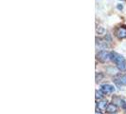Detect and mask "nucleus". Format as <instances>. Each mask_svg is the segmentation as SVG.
Returning <instances> with one entry per match:
<instances>
[{"mask_svg": "<svg viewBox=\"0 0 126 114\" xmlns=\"http://www.w3.org/2000/svg\"><path fill=\"white\" fill-rule=\"evenodd\" d=\"M101 91L103 94H111L115 91V88L110 84H103L101 87Z\"/></svg>", "mask_w": 126, "mask_h": 114, "instance_id": "obj_4", "label": "nucleus"}, {"mask_svg": "<svg viewBox=\"0 0 126 114\" xmlns=\"http://www.w3.org/2000/svg\"><path fill=\"white\" fill-rule=\"evenodd\" d=\"M115 83L120 86H126V74H119L115 77Z\"/></svg>", "mask_w": 126, "mask_h": 114, "instance_id": "obj_6", "label": "nucleus"}, {"mask_svg": "<svg viewBox=\"0 0 126 114\" xmlns=\"http://www.w3.org/2000/svg\"><path fill=\"white\" fill-rule=\"evenodd\" d=\"M112 101H113L114 105L119 106V107H120L121 108H123L124 110H126V103H125L124 100H122L121 98L118 97V96H115V97H113Z\"/></svg>", "mask_w": 126, "mask_h": 114, "instance_id": "obj_5", "label": "nucleus"}, {"mask_svg": "<svg viewBox=\"0 0 126 114\" xmlns=\"http://www.w3.org/2000/svg\"><path fill=\"white\" fill-rule=\"evenodd\" d=\"M95 114H102L101 113V112H100V111H98V110H97V111H96V113Z\"/></svg>", "mask_w": 126, "mask_h": 114, "instance_id": "obj_11", "label": "nucleus"}, {"mask_svg": "<svg viewBox=\"0 0 126 114\" xmlns=\"http://www.w3.org/2000/svg\"><path fill=\"white\" fill-rule=\"evenodd\" d=\"M97 59L101 62V63H105L111 60V51H101L97 54Z\"/></svg>", "mask_w": 126, "mask_h": 114, "instance_id": "obj_2", "label": "nucleus"}, {"mask_svg": "<svg viewBox=\"0 0 126 114\" xmlns=\"http://www.w3.org/2000/svg\"><path fill=\"white\" fill-rule=\"evenodd\" d=\"M96 98L98 99H101L102 98V95H101V91H98V90H96Z\"/></svg>", "mask_w": 126, "mask_h": 114, "instance_id": "obj_9", "label": "nucleus"}, {"mask_svg": "<svg viewBox=\"0 0 126 114\" xmlns=\"http://www.w3.org/2000/svg\"><path fill=\"white\" fill-rule=\"evenodd\" d=\"M122 8H123L122 5H119V6H118V9H120V10H122Z\"/></svg>", "mask_w": 126, "mask_h": 114, "instance_id": "obj_10", "label": "nucleus"}, {"mask_svg": "<svg viewBox=\"0 0 126 114\" xmlns=\"http://www.w3.org/2000/svg\"><path fill=\"white\" fill-rule=\"evenodd\" d=\"M111 114H114V113H111Z\"/></svg>", "mask_w": 126, "mask_h": 114, "instance_id": "obj_12", "label": "nucleus"}, {"mask_svg": "<svg viewBox=\"0 0 126 114\" xmlns=\"http://www.w3.org/2000/svg\"><path fill=\"white\" fill-rule=\"evenodd\" d=\"M111 60L117 65L118 69L120 70L121 71L126 70V60L122 55H120L115 51H111Z\"/></svg>", "mask_w": 126, "mask_h": 114, "instance_id": "obj_1", "label": "nucleus"}, {"mask_svg": "<svg viewBox=\"0 0 126 114\" xmlns=\"http://www.w3.org/2000/svg\"><path fill=\"white\" fill-rule=\"evenodd\" d=\"M122 1H124V0H122Z\"/></svg>", "mask_w": 126, "mask_h": 114, "instance_id": "obj_13", "label": "nucleus"}, {"mask_svg": "<svg viewBox=\"0 0 126 114\" xmlns=\"http://www.w3.org/2000/svg\"><path fill=\"white\" fill-rule=\"evenodd\" d=\"M106 111L111 112V113L116 112V111H117V106H116V105H114V104H110V105H108L107 108H106Z\"/></svg>", "mask_w": 126, "mask_h": 114, "instance_id": "obj_8", "label": "nucleus"}, {"mask_svg": "<svg viewBox=\"0 0 126 114\" xmlns=\"http://www.w3.org/2000/svg\"><path fill=\"white\" fill-rule=\"evenodd\" d=\"M107 107H108L107 101H101L98 104V108H99V109H101V110H106Z\"/></svg>", "mask_w": 126, "mask_h": 114, "instance_id": "obj_7", "label": "nucleus"}, {"mask_svg": "<svg viewBox=\"0 0 126 114\" xmlns=\"http://www.w3.org/2000/svg\"><path fill=\"white\" fill-rule=\"evenodd\" d=\"M114 34L119 38V39H124V38H126V26L125 25L119 26L115 30Z\"/></svg>", "mask_w": 126, "mask_h": 114, "instance_id": "obj_3", "label": "nucleus"}]
</instances>
